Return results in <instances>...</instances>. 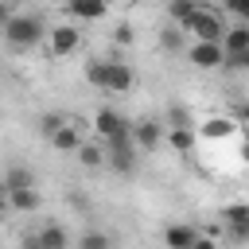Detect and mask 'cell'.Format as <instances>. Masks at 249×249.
Wrapping results in <instances>:
<instances>
[{"label":"cell","mask_w":249,"mask_h":249,"mask_svg":"<svg viewBox=\"0 0 249 249\" xmlns=\"http://www.w3.org/2000/svg\"><path fill=\"white\" fill-rule=\"evenodd\" d=\"M51 35V27L39 19V16H4V43L12 47V51H31V47H39L43 39Z\"/></svg>","instance_id":"obj_1"},{"label":"cell","mask_w":249,"mask_h":249,"mask_svg":"<svg viewBox=\"0 0 249 249\" xmlns=\"http://www.w3.org/2000/svg\"><path fill=\"white\" fill-rule=\"evenodd\" d=\"M183 31L191 35V43H222V39H226V31H230V23L222 19V12H218V8L198 4V12L183 23Z\"/></svg>","instance_id":"obj_2"},{"label":"cell","mask_w":249,"mask_h":249,"mask_svg":"<svg viewBox=\"0 0 249 249\" xmlns=\"http://www.w3.org/2000/svg\"><path fill=\"white\" fill-rule=\"evenodd\" d=\"M105 152H109V167L113 171H121V175H132V167H136V140H132V132L128 136H117V140H105Z\"/></svg>","instance_id":"obj_3"},{"label":"cell","mask_w":249,"mask_h":249,"mask_svg":"<svg viewBox=\"0 0 249 249\" xmlns=\"http://www.w3.org/2000/svg\"><path fill=\"white\" fill-rule=\"evenodd\" d=\"M187 62L195 70H222L226 66V47L222 43H191L187 47Z\"/></svg>","instance_id":"obj_4"},{"label":"cell","mask_w":249,"mask_h":249,"mask_svg":"<svg viewBox=\"0 0 249 249\" xmlns=\"http://www.w3.org/2000/svg\"><path fill=\"white\" fill-rule=\"evenodd\" d=\"M47 47H51L54 58H66V54H74V51L82 47V31H78L74 23H58V27H51Z\"/></svg>","instance_id":"obj_5"},{"label":"cell","mask_w":249,"mask_h":249,"mask_svg":"<svg viewBox=\"0 0 249 249\" xmlns=\"http://www.w3.org/2000/svg\"><path fill=\"white\" fill-rule=\"evenodd\" d=\"M93 132H97L101 140H117V136H128L132 124H128L117 109H97V113H93Z\"/></svg>","instance_id":"obj_6"},{"label":"cell","mask_w":249,"mask_h":249,"mask_svg":"<svg viewBox=\"0 0 249 249\" xmlns=\"http://www.w3.org/2000/svg\"><path fill=\"white\" fill-rule=\"evenodd\" d=\"M218 218H222V226L230 230L233 241H249V202H233V206H226Z\"/></svg>","instance_id":"obj_7"},{"label":"cell","mask_w":249,"mask_h":249,"mask_svg":"<svg viewBox=\"0 0 249 249\" xmlns=\"http://www.w3.org/2000/svg\"><path fill=\"white\" fill-rule=\"evenodd\" d=\"M163 121H136L132 124V140H136V148L140 152H156L160 144H163Z\"/></svg>","instance_id":"obj_8"},{"label":"cell","mask_w":249,"mask_h":249,"mask_svg":"<svg viewBox=\"0 0 249 249\" xmlns=\"http://www.w3.org/2000/svg\"><path fill=\"white\" fill-rule=\"evenodd\" d=\"M202 237V230H195L191 222H171L163 230V245L167 249H195V241Z\"/></svg>","instance_id":"obj_9"},{"label":"cell","mask_w":249,"mask_h":249,"mask_svg":"<svg viewBox=\"0 0 249 249\" xmlns=\"http://www.w3.org/2000/svg\"><path fill=\"white\" fill-rule=\"evenodd\" d=\"M226 47V58H237V54H249V23H233L222 39Z\"/></svg>","instance_id":"obj_10"},{"label":"cell","mask_w":249,"mask_h":249,"mask_svg":"<svg viewBox=\"0 0 249 249\" xmlns=\"http://www.w3.org/2000/svg\"><path fill=\"white\" fill-rule=\"evenodd\" d=\"M198 132H202L206 140H226V136L237 132V121H233V117H206V121L198 124Z\"/></svg>","instance_id":"obj_11"},{"label":"cell","mask_w":249,"mask_h":249,"mask_svg":"<svg viewBox=\"0 0 249 249\" xmlns=\"http://www.w3.org/2000/svg\"><path fill=\"white\" fill-rule=\"evenodd\" d=\"M4 202H8V210L35 214V210H39V191H35V187H27V191H4Z\"/></svg>","instance_id":"obj_12"},{"label":"cell","mask_w":249,"mask_h":249,"mask_svg":"<svg viewBox=\"0 0 249 249\" xmlns=\"http://www.w3.org/2000/svg\"><path fill=\"white\" fill-rule=\"evenodd\" d=\"M160 47H163L167 54H179V51L187 54L191 43H187V31H183L179 23H167V27H160Z\"/></svg>","instance_id":"obj_13"},{"label":"cell","mask_w":249,"mask_h":249,"mask_svg":"<svg viewBox=\"0 0 249 249\" xmlns=\"http://www.w3.org/2000/svg\"><path fill=\"white\" fill-rule=\"evenodd\" d=\"M132 82H136L132 66H128V62H113V66H109V89H105V93H128Z\"/></svg>","instance_id":"obj_14"},{"label":"cell","mask_w":249,"mask_h":249,"mask_svg":"<svg viewBox=\"0 0 249 249\" xmlns=\"http://www.w3.org/2000/svg\"><path fill=\"white\" fill-rule=\"evenodd\" d=\"M27 187H35V171L27 163H12L4 171V191H27Z\"/></svg>","instance_id":"obj_15"},{"label":"cell","mask_w":249,"mask_h":249,"mask_svg":"<svg viewBox=\"0 0 249 249\" xmlns=\"http://www.w3.org/2000/svg\"><path fill=\"white\" fill-rule=\"evenodd\" d=\"M109 66H113V58H89L82 74H86V82L93 89H109Z\"/></svg>","instance_id":"obj_16"},{"label":"cell","mask_w":249,"mask_h":249,"mask_svg":"<svg viewBox=\"0 0 249 249\" xmlns=\"http://www.w3.org/2000/svg\"><path fill=\"white\" fill-rule=\"evenodd\" d=\"M39 241H43V249H70V233L62 222H47L39 230Z\"/></svg>","instance_id":"obj_17"},{"label":"cell","mask_w":249,"mask_h":249,"mask_svg":"<svg viewBox=\"0 0 249 249\" xmlns=\"http://www.w3.org/2000/svg\"><path fill=\"white\" fill-rule=\"evenodd\" d=\"M66 8L78 19H101L109 12V0H66Z\"/></svg>","instance_id":"obj_18"},{"label":"cell","mask_w":249,"mask_h":249,"mask_svg":"<svg viewBox=\"0 0 249 249\" xmlns=\"http://www.w3.org/2000/svg\"><path fill=\"white\" fill-rule=\"evenodd\" d=\"M51 144H54L58 152H78V148H82L86 140H82V132H78V124H70V121H66V124H62V128H58V132L51 136Z\"/></svg>","instance_id":"obj_19"},{"label":"cell","mask_w":249,"mask_h":249,"mask_svg":"<svg viewBox=\"0 0 249 249\" xmlns=\"http://www.w3.org/2000/svg\"><path fill=\"white\" fill-rule=\"evenodd\" d=\"M78 163H82V167H105V163H109V152L97 148V144H82V148H78Z\"/></svg>","instance_id":"obj_20"},{"label":"cell","mask_w":249,"mask_h":249,"mask_svg":"<svg viewBox=\"0 0 249 249\" xmlns=\"http://www.w3.org/2000/svg\"><path fill=\"white\" fill-rule=\"evenodd\" d=\"M195 12H198V0H171V4H167V16H171V23H179V27H183V23H187Z\"/></svg>","instance_id":"obj_21"},{"label":"cell","mask_w":249,"mask_h":249,"mask_svg":"<svg viewBox=\"0 0 249 249\" xmlns=\"http://www.w3.org/2000/svg\"><path fill=\"white\" fill-rule=\"evenodd\" d=\"M78 249H113V237L105 230H86L78 237Z\"/></svg>","instance_id":"obj_22"},{"label":"cell","mask_w":249,"mask_h":249,"mask_svg":"<svg viewBox=\"0 0 249 249\" xmlns=\"http://www.w3.org/2000/svg\"><path fill=\"white\" fill-rule=\"evenodd\" d=\"M163 124H167V128H191V109L175 101V105L167 109V121H163Z\"/></svg>","instance_id":"obj_23"},{"label":"cell","mask_w":249,"mask_h":249,"mask_svg":"<svg viewBox=\"0 0 249 249\" xmlns=\"http://www.w3.org/2000/svg\"><path fill=\"white\" fill-rule=\"evenodd\" d=\"M167 144H171L175 152H191V144H195V132H191V128H171V132H167Z\"/></svg>","instance_id":"obj_24"},{"label":"cell","mask_w":249,"mask_h":249,"mask_svg":"<svg viewBox=\"0 0 249 249\" xmlns=\"http://www.w3.org/2000/svg\"><path fill=\"white\" fill-rule=\"evenodd\" d=\"M62 124H66V121H62V117H58V113H47V117H43V121H39V132H43V136H47V140H51V136H54V132H58V128H62Z\"/></svg>","instance_id":"obj_25"},{"label":"cell","mask_w":249,"mask_h":249,"mask_svg":"<svg viewBox=\"0 0 249 249\" xmlns=\"http://www.w3.org/2000/svg\"><path fill=\"white\" fill-rule=\"evenodd\" d=\"M132 39H136V31H132L128 23H117V27H113V43H117V47H132Z\"/></svg>","instance_id":"obj_26"},{"label":"cell","mask_w":249,"mask_h":249,"mask_svg":"<svg viewBox=\"0 0 249 249\" xmlns=\"http://www.w3.org/2000/svg\"><path fill=\"white\" fill-rule=\"evenodd\" d=\"M19 249H43V241H39V230H35V233H23Z\"/></svg>","instance_id":"obj_27"},{"label":"cell","mask_w":249,"mask_h":249,"mask_svg":"<svg viewBox=\"0 0 249 249\" xmlns=\"http://www.w3.org/2000/svg\"><path fill=\"white\" fill-rule=\"evenodd\" d=\"M195 249H218V237H210V233H202V237L195 241Z\"/></svg>","instance_id":"obj_28"},{"label":"cell","mask_w":249,"mask_h":249,"mask_svg":"<svg viewBox=\"0 0 249 249\" xmlns=\"http://www.w3.org/2000/svg\"><path fill=\"white\" fill-rule=\"evenodd\" d=\"M237 124H241V128H249V101L237 109Z\"/></svg>","instance_id":"obj_29"},{"label":"cell","mask_w":249,"mask_h":249,"mask_svg":"<svg viewBox=\"0 0 249 249\" xmlns=\"http://www.w3.org/2000/svg\"><path fill=\"white\" fill-rule=\"evenodd\" d=\"M222 4H226V8H230V12H237V8H245V4H249V0H222Z\"/></svg>","instance_id":"obj_30"},{"label":"cell","mask_w":249,"mask_h":249,"mask_svg":"<svg viewBox=\"0 0 249 249\" xmlns=\"http://www.w3.org/2000/svg\"><path fill=\"white\" fill-rule=\"evenodd\" d=\"M233 16H241V23H249V4H245V8H237Z\"/></svg>","instance_id":"obj_31"},{"label":"cell","mask_w":249,"mask_h":249,"mask_svg":"<svg viewBox=\"0 0 249 249\" xmlns=\"http://www.w3.org/2000/svg\"><path fill=\"white\" fill-rule=\"evenodd\" d=\"M241 156H245V163H249V140H245V148H241Z\"/></svg>","instance_id":"obj_32"}]
</instances>
